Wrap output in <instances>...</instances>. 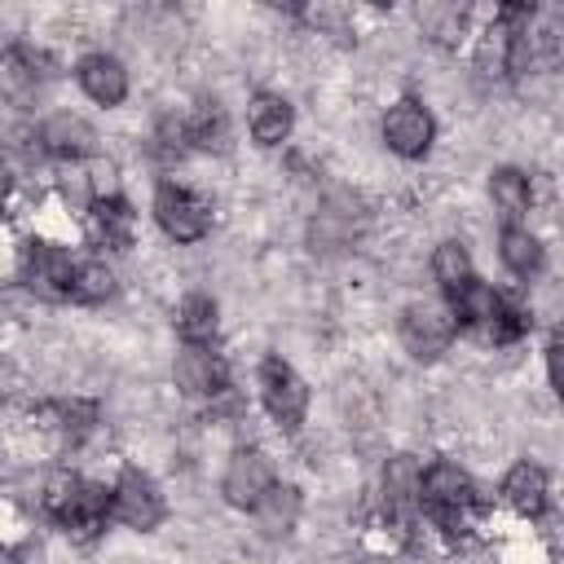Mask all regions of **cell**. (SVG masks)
Masks as SVG:
<instances>
[{
	"label": "cell",
	"mask_w": 564,
	"mask_h": 564,
	"mask_svg": "<svg viewBox=\"0 0 564 564\" xmlns=\"http://www.w3.org/2000/svg\"><path fill=\"white\" fill-rule=\"evenodd\" d=\"M449 313H454V326H467L471 335L489 339V344H507L524 330V313L511 308L489 282L471 278L463 282L454 295H449Z\"/></svg>",
	"instance_id": "1"
},
{
	"label": "cell",
	"mask_w": 564,
	"mask_h": 564,
	"mask_svg": "<svg viewBox=\"0 0 564 564\" xmlns=\"http://www.w3.org/2000/svg\"><path fill=\"white\" fill-rule=\"evenodd\" d=\"M44 507L53 511L57 524H66L75 533H93V529H101V520L110 511V494L101 485H88V480H75V476H57L48 485Z\"/></svg>",
	"instance_id": "2"
},
{
	"label": "cell",
	"mask_w": 564,
	"mask_h": 564,
	"mask_svg": "<svg viewBox=\"0 0 564 564\" xmlns=\"http://www.w3.org/2000/svg\"><path fill=\"white\" fill-rule=\"evenodd\" d=\"M419 502H423L441 524L458 529L463 516L476 507V489H471V480H467L463 467H454V463H432V467L419 476Z\"/></svg>",
	"instance_id": "3"
},
{
	"label": "cell",
	"mask_w": 564,
	"mask_h": 564,
	"mask_svg": "<svg viewBox=\"0 0 564 564\" xmlns=\"http://www.w3.org/2000/svg\"><path fill=\"white\" fill-rule=\"evenodd\" d=\"M260 397H264V405H269V414H273L278 427L295 432V427L304 423L308 388H304V379H300L282 357H269V361L260 366Z\"/></svg>",
	"instance_id": "4"
},
{
	"label": "cell",
	"mask_w": 564,
	"mask_h": 564,
	"mask_svg": "<svg viewBox=\"0 0 564 564\" xmlns=\"http://www.w3.org/2000/svg\"><path fill=\"white\" fill-rule=\"evenodd\" d=\"M154 220L163 225L167 238H176V242H198V238L207 234V225H212V212H207V203H203L198 194H189L185 185H159V194H154Z\"/></svg>",
	"instance_id": "5"
},
{
	"label": "cell",
	"mask_w": 564,
	"mask_h": 564,
	"mask_svg": "<svg viewBox=\"0 0 564 564\" xmlns=\"http://www.w3.org/2000/svg\"><path fill=\"white\" fill-rule=\"evenodd\" d=\"M454 335H458L454 313L441 308V304H410L405 317H401V339H405V348H410L419 361L441 357Z\"/></svg>",
	"instance_id": "6"
},
{
	"label": "cell",
	"mask_w": 564,
	"mask_h": 564,
	"mask_svg": "<svg viewBox=\"0 0 564 564\" xmlns=\"http://www.w3.org/2000/svg\"><path fill=\"white\" fill-rule=\"evenodd\" d=\"M110 516L128 529H154L163 520V498H159L154 480L141 476L137 467H128L119 476V485L110 489Z\"/></svg>",
	"instance_id": "7"
},
{
	"label": "cell",
	"mask_w": 564,
	"mask_h": 564,
	"mask_svg": "<svg viewBox=\"0 0 564 564\" xmlns=\"http://www.w3.org/2000/svg\"><path fill=\"white\" fill-rule=\"evenodd\" d=\"M70 278H75V260L62 247L48 242H31L22 256V282L44 295V300H70Z\"/></svg>",
	"instance_id": "8"
},
{
	"label": "cell",
	"mask_w": 564,
	"mask_h": 564,
	"mask_svg": "<svg viewBox=\"0 0 564 564\" xmlns=\"http://www.w3.org/2000/svg\"><path fill=\"white\" fill-rule=\"evenodd\" d=\"M432 137H436V123H432V115H427L414 97L397 101V106L383 115V141H388V150H397L401 159H423L427 145H432Z\"/></svg>",
	"instance_id": "9"
},
{
	"label": "cell",
	"mask_w": 564,
	"mask_h": 564,
	"mask_svg": "<svg viewBox=\"0 0 564 564\" xmlns=\"http://www.w3.org/2000/svg\"><path fill=\"white\" fill-rule=\"evenodd\" d=\"M273 485V467L260 449H238L225 467V498L234 507H256L264 498V489Z\"/></svg>",
	"instance_id": "10"
},
{
	"label": "cell",
	"mask_w": 564,
	"mask_h": 564,
	"mask_svg": "<svg viewBox=\"0 0 564 564\" xmlns=\"http://www.w3.org/2000/svg\"><path fill=\"white\" fill-rule=\"evenodd\" d=\"M176 388L189 397H216L225 392V361L198 344H185V352L176 357Z\"/></svg>",
	"instance_id": "11"
},
{
	"label": "cell",
	"mask_w": 564,
	"mask_h": 564,
	"mask_svg": "<svg viewBox=\"0 0 564 564\" xmlns=\"http://www.w3.org/2000/svg\"><path fill=\"white\" fill-rule=\"evenodd\" d=\"M79 88H84L93 101H101V106H119V101L128 97V70H123L119 57L93 53V57L79 62Z\"/></svg>",
	"instance_id": "12"
},
{
	"label": "cell",
	"mask_w": 564,
	"mask_h": 564,
	"mask_svg": "<svg viewBox=\"0 0 564 564\" xmlns=\"http://www.w3.org/2000/svg\"><path fill=\"white\" fill-rule=\"evenodd\" d=\"M40 141H44V150L57 154V159H84V154H93L97 132H93L79 115H53V119L40 128Z\"/></svg>",
	"instance_id": "13"
},
{
	"label": "cell",
	"mask_w": 564,
	"mask_h": 564,
	"mask_svg": "<svg viewBox=\"0 0 564 564\" xmlns=\"http://www.w3.org/2000/svg\"><path fill=\"white\" fill-rule=\"evenodd\" d=\"M256 511V524L264 538H282L295 529V516H300V494L291 485H269L264 498L251 507Z\"/></svg>",
	"instance_id": "14"
},
{
	"label": "cell",
	"mask_w": 564,
	"mask_h": 564,
	"mask_svg": "<svg viewBox=\"0 0 564 564\" xmlns=\"http://www.w3.org/2000/svg\"><path fill=\"white\" fill-rule=\"evenodd\" d=\"M502 494H507V502L516 511L542 516V507H546V471L538 463H516L507 471V480H502Z\"/></svg>",
	"instance_id": "15"
},
{
	"label": "cell",
	"mask_w": 564,
	"mask_h": 564,
	"mask_svg": "<svg viewBox=\"0 0 564 564\" xmlns=\"http://www.w3.org/2000/svg\"><path fill=\"white\" fill-rule=\"evenodd\" d=\"M291 106L282 101V97H273V93H260L256 101H251V137L260 141V145H282L286 141V132H291Z\"/></svg>",
	"instance_id": "16"
},
{
	"label": "cell",
	"mask_w": 564,
	"mask_h": 564,
	"mask_svg": "<svg viewBox=\"0 0 564 564\" xmlns=\"http://www.w3.org/2000/svg\"><path fill=\"white\" fill-rule=\"evenodd\" d=\"M489 194H494V207L516 225L524 212H529V176L516 172V167H498L489 176Z\"/></svg>",
	"instance_id": "17"
},
{
	"label": "cell",
	"mask_w": 564,
	"mask_h": 564,
	"mask_svg": "<svg viewBox=\"0 0 564 564\" xmlns=\"http://www.w3.org/2000/svg\"><path fill=\"white\" fill-rule=\"evenodd\" d=\"M176 330L185 335V344H207L216 335V300L207 295H185L176 308Z\"/></svg>",
	"instance_id": "18"
},
{
	"label": "cell",
	"mask_w": 564,
	"mask_h": 564,
	"mask_svg": "<svg viewBox=\"0 0 564 564\" xmlns=\"http://www.w3.org/2000/svg\"><path fill=\"white\" fill-rule=\"evenodd\" d=\"M432 273H436V282L445 286V295H454L463 282L476 278V273H471V256H467V247L454 242V238L436 247V256H432Z\"/></svg>",
	"instance_id": "19"
},
{
	"label": "cell",
	"mask_w": 564,
	"mask_h": 564,
	"mask_svg": "<svg viewBox=\"0 0 564 564\" xmlns=\"http://www.w3.org/2000/svg\"><path fill=\"white\" fill-rule=\"evenodd\" d=\"M502 264H507L511 273L529 278V273L542 264V247H538V238H533L529 229H520V225H507V229H502Z\"/></svg>",
	"instance_id": "20"
},
{
	"label": "cell",
	"mask_w": 564,
	"mask_h": 564,
	"mask_svg": "<svg viewBox=\"0 0 564 564\" xmlns=\"http://www.w3.org/2000/svg\"><path fill=\"white\" fill-rule=\"evenodd\" d=\"M115 291V278L101 260H79L75 264V278H70V300H84V304H97Z\"/></svg>",
	"instance_id": "21"
},
{
	"label": "cell",
	"mask_w": 564,
	"mask_h": 564,
	"mask_svg": "<svg viewBox=\"0 0 564 564\" xmlns=\"http://www.w3.org/2000/svg\"><path fill=\"white\" fill-rule=\"evenodd\" d=\"M97 229L106 242L128 247L132 242V212L123 198H97Z\"/></svg>",
	"instance_id": "22"
},
{
	"label": "cell",
	"mask_w": 564,
	"mask_h": 564,
	"mask_svg": "<svg viewBox=\"0 0 564 564\" xmlns=\"http://www.w3.org/2000/svg\"><path fill=\"white\" fill-rule=\"evenodd\" d=\"M185 132H189V141H194V145H203V150H212V145L220 150V145H225V137H229L225 115H220L216 106H203V110L185 123Z\"/></svg>",
	"instance_id": "23"
},
{
	"label": "cell",
	"mask_w": 564,
	"mask_h": 564,
	"mask_svg": "<svg viewBox=\"0 0 564 564\" xmlns=\"http://www.w3.org/2000/svg\"><path fill=\"white\" fill-rule=\"evenodd\" d=\"M546 366H551V383L560 388V339H551V348H546Z\"/></svg>",
	"instance_id": "24"
},
{
	"label": "cell",
	"mask_w": 564,
	"mask_h": 564,
	"mask_svg": "<svg viewBox=\"0 0 564 564\" xmlns=\"http://www.w3.org/2000/svg\"><path fill=\"white\" fill-rule=\"evenodd\" d=\"M4 194H9V167H4V159H0V203H4Z\"/></svg>",
	"instance_id": "25"
}]
</instances>
